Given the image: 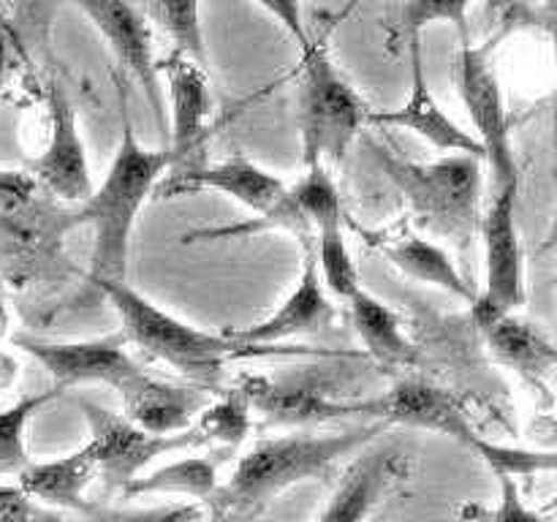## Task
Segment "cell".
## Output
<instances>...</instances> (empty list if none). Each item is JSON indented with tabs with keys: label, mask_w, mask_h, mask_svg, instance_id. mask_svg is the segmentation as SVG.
<instances>
[{
	"label": "cell",
	"mask_w": 557,
	"mask_h": 522,
	"mask_svg": "<svg viewBox=\"0 0 557 522\" xmlns=\"http://www.w3.org/2000/svg\"><path fill=\"white\" fill-rule=\"evenodd\" d=\"M16 63H20V41H16V30L11 27L9 20H0V96H3L5 85L14 76Z\"/></svg>",
	"instance_id": "cell-34"
},
{
	"label": "cell",
	"mask_w": 557,
	"mask_h": 522,
	"mask_svg": "<svg viewBox=\"0 0 557 522\" xmlns=\"http://www.w3.org/2000/svg\"><path fill=\"white\" fill-rule=\"evenodd\" d=\"M397 270L411 281L435 286L441 291L451 294L457 299H466L468 304L476 299V288L468 283V277L457 270L449 250L441 248L438 243L424 237H379L373 243Z\"/></svg>",
	"instance_id": "cell-22"
},
{
	"label": "cell",
	"mask_w": 557,
	"mask_h": 522,
	"mask_svg": "<svg viewBox=\"0 0 557 522\" xmlns=\"http://www.w3.org/2000/svg\"><path fill=\"white\" fill-rule=\"evenodd\" d=\"M71 3L87 16L98 36L107 41L120 69H125V74L145 90L158 128L166 130L161 71H158L156 52H152L150 27L139 9L131 0H71Z\"/></svg>",
	"instance_id": "cell-12"
},
{
	"label": "cell",
	"mask_w": 557,
	"mask_h": 522,
	"mask_svg": "<svg viewBox=\"0 0 557 522\" xmlns=\"http://www.w3.org/2000/svg\"><path fill=\"white\" fill-rule=\"evenodd\" d=\"M373 522H384V517H379V520H373Z\"/></svg>",
	"instance_id": "cell-37"
},
{
	"label": "cell",
	"mask_w": 557,
	"mask_h": 522,
	"mask_svg": "<svg viewBox=\"0 0 557 522\" xmlns=\"http://www.w3.org/2000/svg\"><path fill=\"white\" fill-rule=\"evenodd\" d=\"M384 433V424L324 435H275L250 446L237 460L226 482L218 484L205 509L218 517L261 511L297 484L330 478L343 460L362 451Z\"/></svg>",
	"instance_id": "cell-2"
},
{
	"label": "cell",
	"mask_w": 557,
	"mask_h": 522,
	"mask_svg": "<svg viewBox=\"0 0 557 522\" xmlns=\"http://www.w3.org/2000/svg\"><path fill=\"white\" fill-rule=\"evenodd\" d=\"M332 321H335V304L330 302V294L321 283L313 245H305L302 275H299L294 291L259 324L226 332V337L237 343L239 348H259L283 343L288 337L315 335V332H324L326 326H332Z\"/></svg>",
	"instance_id": "cell-15"
},
{
	"label": "cell",
	"mask_w": 557,
	"mask_h": 522,
	"mask_svg": "<svg viewBox=\"0 0 557 522\" xmlns=\"http://www.w3.org/2000/svg\"><path fill=\"white\" fill-rule=\"evenodd\" d=\"M370 112L357 87L332 60L324 38H310L302 49V71L297 87V123L302 136L305 169L315 163H341Z\"/></svg>",
	"instance_id": "cell-6"
},
{
	"label": "cell",
	"mask_w": 557,
	"mask_h": 522,
	"mask_svg": "<svg viewBox=\"0 0 557 522\" xmlns=\"http://www.w3.org/2000/svg\"><path fill=\"white\" fill-rule=\"evenodd\" d=\"M500 500L495 506L466 504L457 509L462 522H553V514L547 511L531 509L522 500L520 484L515 476H498Z\"/></svg>",
	"instance_id": "cell-30"
},
{
	"label": "cell",
	"mask_w": 557,
	"mask_h": 522,
	"mask_svg": "<svg viewBox=\"0 0 557 522\" xmlns=\"http://www.w3.org/2000/svg\"><path fill=\"white\" fill-rule=\"evenodd\" d=\"M408 58H411V96L403 107L386 109V112H370L368 125H386V128H403L422 136L428 145L446 156H473L484 161V150L471 130L462 128L455 117L441 109L424 74L422 38L408 41Z\"/></svg>",
	"instance_id": "cell-14"
},
{
	"label": "cell",
	"mask_w": 557,
	"mask_h": 522,
	"mask_svg": "<svg viewBox=\"0 0 557 522\" xmlns=\"http://www.w3.org/2000/svg\"><path fill=\"white\" fill-rule=\"evenodd\" d=\"M14 343L47 370L60 391L79 384H107L120 391L141 373V364L125 348L128 340L123 332L92 340H44L20 335Z\"/></svg>",
	"instance_id": "cell-11"
},
{
	"label": "cell",
	"mask_w": 557,
	"mask_h": 522,
	"mask_svg": "<svg viewBox=\"0 0 557 522\" xmlns=\"http://www.w3.org/2000/svg\"><path fill=\"white\" fill-rule=\"evenodd\" d=\"M250 411L270 424H321L359 413V400H335L315 384L272 381L267 375H245L237 384Z\"/></svg>",
	"instance_id": "cell-19"
},
{
	"label": "cell",
	"mask_w": 557,
	"mask_h": 522,
	"mask_svg": "<svg viewBox=\"0 0 557 522\" xmlns=\"http://www.w3.org/2000/svg\"><path fill=\"white\" fill-rule=\"evenodd\" d=\"M479 0H406L400 16H397V33L403 41L422 38L424 27L449 22L460 30V41H471L468 30V9ZM490 3H504V0H490Z\"/></svg>",
	"instance_id": "cell-29"
},
{
	"label": "cell",
	"mask_w": 557,
	"mask_h": 522,
	"mask_svg": "<svg viewBox=\"0 0 557 522\" xmlns=\"http://www.w3.org/2000/svg\"><path fill=\"white\" fill-rule=\"evenodd\" d=\"M150 20L172 41V52L185 54L207 65L205 25H201V0H145Z\"/></svg>",
	"instance_id": "cell-27"
},
{
	"label": "cell",
	"mask_w": 557,
	"mask_h": 522,
	"mask_svg": "<svg viewBox=\"0 0 557 522\" xmlns=\"http://www.w3.org/2000/svg\"><path fill=\"white\" fill-rule=\"evenodd\" d=\"M49 136L44 150L33 158L30 174L38 185L63 201H85L92 190V172L82 139L79 117L63 82L52 76L47 85Z\"/></svg>",
	"instance_id": "cell-13"
},
{
	"label": "cell",
	"mask_w": 557,
	"mask_h": 522,
	"mask_svg": "<svg viewBox=\"0 0 557 522\" xmlns=\"http://www.w3.org/2000/svg\"><path fill=\"white\" fill-rule=\"evenodd\" d=\"M92 476H96V462H92L90 446L85 444L54 460H30V465L16 476V487L36 504L54 511L69 509L82 514L90 506L85 489L90 487Z\"/></svg>",
	"instance_id": "cell-21"
},
{
	"label": "cell",
	"mask_w": 557,
	"mask_h": 522,
	"mask_svg": "<svg viewBox=\"0 0 557 522\" xmlns=\"http://www.w3.org/2000/svg\"><path fill=\"white\" fill-rule=\"evenodd\" d=\"M359 413L386 424H400V427L428 430V433L446 435L457 440L466 449H471L495 476H533V473L553 471L555 451H533L520 446H504L487 440L468 417L466 406L444 386L433 381L406 378L395 381L389 391L370 400H359Z\"/></svg>",
	"instance_id": "cell-3"
},
{
	"label": "cell",
	"mask_w": 557,
	"mask_h": 522,
	"mask_svg": "<svg viewBox=\"0 0 557 522\" xmlns=\"http://www.w3.org/2000/svg\"><path fill=\"white\" fill-rule=\"evenodd\" d=\"M60 395L58 386L33 395H22L11 406L0 408V476H20L30 465V451H27V424L41 411L47 402Z\"/></svg>",
	"instance_id": "cell-26"
},
{
	"label": "cell",
	"mask_w": 557,
	"mask_h": 522,
	"mask_svg": "<svg viewBox=\"0 0 557 522\" xmlns=\"http://www.w3.org/2000/svg\"><path fill=\"white\" fill-rule=\"evenodd\" d=\"M375 161L395 183L422 228L449 239L460 250L473 248L482 221L484 161L473 156H444L417 163L373 147Z\"/></svg>",
	"instance_id": "cell-5"
},
{
	"label": "cell",
	"mask_w": 557,
	"mask_h": 522,
	"mask_svg": "<svg viewBox=\"0 0 557 522\" xmlns=\"http://www.w3.org/2000/svg\"><path fill=\"white\" fill-rule=\"evenodd\" d=\"M199 522H228V517H218V514H210V511H207L205 520H199Z\"/></svg>",
	"instance_id": "cell-35"
},
{
	"label": "cell",
	"mask_w": 557,
	"mask_h": 522,
	"mask_svg": "<svg viewBox=\"0 0 557 522\" xmlns=\"http://www.w3.org/2000/svg\"><path fill=\"white\" fill-rule=\"evenodd\" d=\"M76 406L85 413V422L90 427L87 446H90L92 462H96V476H101L109 493H123L125 484L134 482L158 457L201 444L194 427L177 435H156L141 430L123 413L109 411L87 397L76 400Z\"/></svg>",
	"instance_id": "cell-10"
},
{
	"label": "cell",
	"mask_w": 557,
	"mask_h": 522,
	"mask_svg": "<svg viewBox=\"0 0 557 522\" xmlns=\"http://www.w3.org/2000/svg\"><path fill=\"white\" fill-rule=\"evenodd\" d=\"M408 468V455L397 446H364L343 473L335 495L315 522H368L389 487L400 482Z\"/></svg>",
	"instance_id": "cell-17"
},
{
	"label": "cell",
	"mask_w": 557,
	"mask_h": 522,
	"mask_svg": "<svg viewBox=\"0 0 557 522\" xmlns=\"http://www.w3.org/2000/svg\"><path fill=\"white\" fill-rule=\"evenodd\" d=\"M243 391L234 386L226 397L212 402L196 417L194 430L199 433L201 444H223L226 449H237L253 430V417Z\"/></svg>",
	"instance_id": "cell-28"
},
{
	"label": "cell",
	"mask_w": 557,
	"mask_h": 522,
	"mask_svg": "<svg viewBox=\"0 0 557 522\" xmlns=\"http://www.w3.org/2000/svg\"><path fill=\"white\" fill-rule=\"evenodd\" d=\"M123 417L156 435H177L194 427L196 417L210 406V391L194 384H172L141 370L120 389Z\"/></svg>",
	"instance_id": "cell-18"
},
{
	"label": "cell",
	"mask_w": 557,
	"mask_h": 522,
	"mask_svg": "<svg viewBox=\"0 0 557 522\" xmlns=\"http://www.w3.org/2000/svg\"><path fill=\"white\" fill-rule=\"evenodd\" d=\"M205 517L207 509L201 504H163L147 509L90 504L79 514V522H199Z\"/></svg>",
	"instance_id": "cell-31"
},
{
	"label": "cell",
	"mask_w": 557,
	"mask_h": 522,
	"mask_svg": "<svg viewBox=\"0 0 557 522\" xmlns=\"http://www.w3.org/2000/svg\"><path fill=\"white\" fill-rule=\"evenodd\" d=\"M351 324L357 330L359 340L364 343V351L384 368H413L419 362V348L408 340L403 332V321L389 304L381 302L370 291L359 288L351 299Z\"/></svg>",
	"instance_id": "cell-23"
},
{
	"label": "cell",
	"mask_w": 557,
	"mask_h": 522,
	"mask_svg": "<svg viewBox=\"0 0 557 522\" xmlns=\"http://www.w3.org/2000/svg\"><path fill=\"white\" fill-rule=\"evenodd\" d=\"M0 522H65L49 506L36 504L33 498H27L20 487H9L3 484L0 487Z\"/></svg>",
	"instance_id": "cell-32"
},
{
	"label": "cell",
	"mask_w": 557,
	"mask_h": 522,
	"mask_svg": "<svg viewBox=\"0 0 557 522\" xmlns=\"http://www.w3.org/2000/svg\"><path fill=\"white\" fill-rule=\"evenodd\" d=\"M156 190L163 199H177V196L196 194V190H218L261 215L259 223L218 228V232H207L205 237H234V234L259 232V228L270 226L286 228V232L297 234L302 245H313V228L288 196L286 183L245 156H232L221 163H188L169 174V179H161Z\"/></svg>",
	"instance_id": "cell-7"
},
{
	"label": "cell",
	"mask_w": 557,
	"mask_h": 522,
	"mask_svg": "<svg viewBox=\"0 0 557 522\" xmlns=\"http://www.w3.org/2000/svg\"><path fill=\"white\" fill-rule=\"evenodd\" d=\"M158 71L166 79L163 103L169 101L172 123H169V152L174 156V166H185L190 152H199L205 145L207 123L212 114V92L205 65L185 54L172 52Z\"/></svg>",
	"instance_id": "cell-16"
},
{
	"label": "cell",
	"mask_w": 557,
	"mask_h": 522,
	"mask_svg": "<svg viewBox=\"0 0 557 522\" xmlns=\"http://www.w3.org/2000/svg\"><path fill=\"white\" fill-rule=\"evenodd\" d=\"M359 3V0H348V5H346V11H351L354 9V5H357Z\"/></svg>",
	"instance_id": "cell-36"
},
{
	"label": "cell",
	"mask_w": 557,
	"mask_h": 522,
	"mask_svg": "<svg viewBox=\"0 0 557 522\" xmlns=\"http://www.w3.org/2000/svg\"><path fill=\"white\" fill-rule=\"evenodd\" d=\"M498 38L484 44L462 41L457 54V92L471 117L476 141L484 150V163L493 169L495 185L520 183L515 145H511V120L506 109L504 87L493 69V52Z\"/></svg>",
	"instance_id": "cell-8"
},
{
	"label": "cell",
	"mask_w": 557,
	"mask_h": 522,
	"mask_svg": "<svg viewBox=\"0 0 557 522\" xmlns=\"http://www.w3.org/2000/svg\"><path fill=\"white\" fill-rule=\"evenodd\" d=\"M476 326L498 362H504L522 381L539 386V389L547 386L557 364V353L549 337L539 326L517 313L487 315V319H479Z\"/></svg>",
	"instance_id": "cell-20"
},
{
	"label": "cell",
	"mask_w": 557,
	"mask_h": 522,
	"mask_svg": "<svg viewBox=\"0 0 557 522\" xmlns=\"http://www.w3.org/2000/svg\"><path fill=\"white\" fill-rule=\"evenodd\" d=\"M92 286L109 299L114 313L120 315L125 340L136 343L141 351L166 362L188 384L210 395L221 391L228 359L243 353L237 343L228 340L226 335L199 330L169 310L158 308L152 299L131 288L128 281H96Z\"/></svg>",
	"instance_id": "cell-4"
},
{
	"label": "cell",
	"mask_w": 557,
	"mask_h": 522,
	"mask_svg": "<svg viewBox=\"0 0 557 522\" xmlns=\"http://www.w3.org/2000/svg\"><path fill=\"white\" fill-rule=\"evenodd\" d=\"M117 87L120 141L112 163L101 183L92 185L90 196L60 221L63 234L74 226L92 228L90 272H87L90 283L128 281L131 237H134L139 212L145 201L156 194L166 169L174 166V156L169 152V147L150 150L141 145L134 120H131L128 90L120 82Z\"/></svg>",
	"instance_id": "cell-1"
},
{
	"label": "cell",
	"mask_w": 557,
	"mask_h": 522,
	"mask_svg": "<svg viewBox=\"0 0 557 522\" xmlns=\"http://www.w3.org/2000/svg\"><path fill=\"white\" fill-rule=\"evenodd\" d=\"M517 194L520 183L500 185L479 221V237L484 248V288L476 291V299L471 302L473 321L517 313L528 302L525 253L517 228Z\"/></svg>",
	"instance_id": "cell-9"
},
{
	"label": "cell",
	"mask_w": 557,
	"mask_h": 522,
	"mask_svg": "<svg viewBox=\"0 0 557 522\" xmlns=\"http://www.w3.org/2000/svg\"><path fill=\"white\" fill-rule=\"evenodd\" d=\"M218 462L210 457H180L150 473H139L134 482L123 487V498H141V495H185L199 500L201 506L218 489Z\"/></svg>",
	"instance_id": "cell-24"
},
{
	"label": "cell",
	"mask_w": 557,
	"mask_h": 522,
	"mask_svg": "<svg viewBox=\"0 0 557 522\" xmlns=\"http://www.w3.org/2000/svg\"><path fill=\"white\" fill-rule=\"evenodd\" d=\"M313 253L326 291L348 302L362 288V283H359L357 261H354L346 232H343V212L313 223Z\"/></svg>",
	"instance_id": "cell-25"
},
{
	"label": "cell",
	"mask_w": 557,
	"mask_h": 522,
	"mask_svg": "<svg viewBox=\"0 0 557 522\" xmlns=\"http://www.w3.org/2000/svg\"><path fill=\"white\" fill-rule=\"evenodd\" d=\"M256 5L267 11L288 36L297 41L299 52L310 44V33L305 27V16H302V0H253Z\"/></svg>",
	"instance_id": "cell-33"
}]
</instances>
